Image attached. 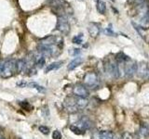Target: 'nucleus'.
<instances>
[{"label": "nucleus", "instance_id": "nucleus-8", "mask_svg": "<svg viewBox=\"0 0 149 139\" xmlns=\"http://www.w3.org/2000/svg\"><path fill=\"white\" fill-rule=\"evenodd\" d=\"M57 40H58V38L55 36V35H49V36L42 38L39 44L44 45V46H52V45H54V44L58 43Z\"/></svg>", "mask_w": 149, "mask_h": 139}, {"label": "nucleus", "instance_id": "nucleus-24", "mask_svg": "<svg viewBox=\"0 0 149 139\" xmlns=\"http://www.w3.org/2000/svg\"><path fill=\"white\" fill-rule=\"evenodd\" d=\"M38 130H39V132L42 133L43 134H49V128L45 126V125H40L38 127Z\"/></svg>", "mask_w": 149, "mask_h": 139}, {"label": "nucleus", "instance_id": "nucleus-21", "mask_svg": "<svg viewBox=\"0 0 149 139\" xmlns=\"http://www.w3.org/2000/svg\"><path fill=\"white\" fill-rule=\"evenodd\" d=\"M140 133L144 136H149V127L147 125H143L140 129Z\"/></svg>", "mask_w": 149, "mask_h": 139}, {"label": "nucleus", "instance_id": "nucleus-23", "mask_svg": "<svg viewBox=\"0 0 149 139\" xmlns=\"http://www.w3.org/2000/svg\"><path fill=\"white\" fill-rule=\"evenodd\" d=\"M45 58L44 57H40L38 59H37V62H36V64H37V66L38 67L39 69H41V68H43V66L45 65Z\"/></svg>", "mask_w": 149, "mask_h": 139}, {"label": "nucleus", "instance_id": "nucleus-19", "mask_svg": "<svg viewBox=\"0 0 149 139\" xmlns=\"http://www.w3.org/2000/svg\"><path fill=\"white\" fill-rule=\"evenodd\" d=\"M19 105L22 107V109H25V110H28V111H30L31 109H33V107L31 106L29 104V102H27V101H20Z\"/></svg>", "mask_w": 149, "mask_h": 139}, {"label": "nucleus", "instance_id": "nucleus-18", "mask_svg": "<svg viewBox=\"0 0 149 139\" xmlns=\"http://www.w3.org/2000/svg\"><path fill=\"white\" fill-rule=\"evenodd\" d=\"M70 131L73 132L74 134H77V136H81V134H84V131L81 130L79 127L77 126V125H70Z\"/></svg>", "mask_w": 149, "mask_h": 139}, {"label": "nucleus", "instance_id": "nucleus-22", "mask_svg": "<svg viewBox=\"0 0 149 139\" xmlns=\"http://www.w3.org/2000/svg\"><path fill=\"white\" fill-rule=\"evenodd\" d=\"M28 86L33 87V88H36L37 91H39V92H44V91H45L44 87L41 86V85H38L37 83H29V85H28Z\"/></svg>", "mask_w": 149, "mask_h": 139}, {"label": "nucleus", "instance_id": "nucleus-27", "mask_svg": "<svg viewBox=\"0 0 149 139\" xmlns=\"http://www.w3.org/2000/svg\"><path fill=\"white\" fill-rule=\"evenodd\" d=\"M121 139H134V136H133V134L129 133V132H125L123 134H122V138Z\"/></svg>", "mask_w": 149, "mask_h": 139}, {"label": "nucleus", "instance_id": "nucleus-36", "mask_svg": "<svg viewBox=\"0 0 149 139\" xmlns=\"http://www.w3.org/2000/svg\"><path fill=\"white\" fill-rule=\"evenodd\" d=\"M148 78H149V76H148Z\"/></svg>", "mask_w": 149, "mask_h": 139}, {"label": "nucleus", "instance_id": "nucleus-5", "mask_svg": "<svg viewBox=\"0 0 149 139\" xmlns=\"http://www.w3.org/2000/svg\"><path fill=\"white\" fill-rule=\"evenodd\" d=\"M124 73L128 77H132L137 73V64L135 62H131V60L125 62Z\"/></svg>", "mask_w": 149, "mask_h": 139}, {"label": "nucleus", "instance_id": "nucleus-28", "mask_svg": "<svg viewBox=\"0 0 149 139\" xmlns=\"http://www.w3.org/2000/svg\"><path fill=\"white\" fill-rule=\"evenodd\" d=\"M79 53H80V49H78V48H74V49H71V51H70V54L72 56H76Z\"/></svg>", "mask_w": 149, "mask_h": 139}, {"label": "nucleus", "instance_id": "nucleus-26", "mask_svg": "<svg viewBox=\"0 0 149 139\" xmlns=\"http://www.w3.org/2000/svg\"><path fill=\"white\" fill-rule=\"evenodd\" d=\"M62 136L60 131L55 130L52 132V139H62Z\"/></svg>", "mask_w": 149, "mask_h": 139}, {"label": "nucleus", "instance_id": "nucleus-16", "mask_svg": "<svg viewBox=\"0 0 149 139\" xmlns=\"http://www.w3.org/2000/svg\"><path fill=\"white\" fill-rule=\"evenodd\" d=\"M97 10L98 12L101 14H104L105 11H106V6H105V3L102 0H99L97 2Z\"/></svg>", "mask_w": 149, "mask_h": 139}, {"label": "nucleus", "instance_id": "nucleus-9", "mask_svg": "<svg viewBox=\"0 0 149 139\" xmlns=\"http://www.w3.org/2000/svg\"><path fill=\"white\" fill-rule=\"evenodd\" d=\"M78 124H79V125H77V126L79 127V128H80L81 130L85 131V130L89 129V128L91 127V122L89 121V118H87V117H83V118L80 119L79 122H78Z\"/></svg>", "mask_w": 149, "mask_h": 139}, {"label": "nucleus", "instance_id": "nucleus-7", "mask_svg": "<svg viewBox=\"0 0 149 139\" xmlns=\"http://www.w3.org/2000/svg\"><path fill=\"white\" fill-rule=\"evenodd\" d=\"M84 81H85V83L87 85H89V86H93V85H95L96 83H98V77H97V75L94 73H88L85 76Z\"/></svg>", "mask_w": 149, "mask_h": 139}, {"label": "nucleus", "instance_id": "nucleus-12", "mask_svg": "<svg viewBox=\"0 0 149 139\" xmlns=\"http://www.w3.org/2000/svg\"><path fill=\"white\" fill-rule=\"evenodd\" d=\"M82 62H83V58H80V57H77V58H76L74 59H73V60L69 63V65L67 67L68 71H73L74 69H76L77 67L81 65Z\"/></svg>", "mask_w": 149, "mask_h": 139}, {"label": "nucleus", "instance_id": "nucleus-25", "mask_svg": "<svg viewBox=\"0 0 149 139\" xmlns=\"http://www.w3.org/2000/svg\"><path fill=\"white\" fill-rule=\"evenodd\" d=\"M72 42L74 44H77V45H79V44L82 43V34H78L77 36H74L73 39H72Z\"/></svg>", "mask_w": 149, "mask_h": 139}, {"label": "nucleus", "instance_id": "nucleus-20", "mask_svg": "<svg viewBox=\"0 0 149 139\" xmlns=\"http://www.w3.org/2000/svg\"><path fill=\"white\" fill-rule=\"evenodd\" d=\"M142 25L144 27L149 26V11L146 12V14H144V18L142 19Z\"/></svg>", "mask_w": 149, "mask_h": 139}, {"label": "nucleus", "instance_id": "nucleus-3", "mask_svg": "<svg viewBox=\"0 0 149 139\" xmlns=\"http://www.w3.org/2000/svg\"><path fill=\"white\" fill-rule=\"evenodd\" d=\"M105 68V71L108 75H110L113 78H117L120 76V69L119 65L116 63L114 62H109L106 65L104 66Z\"/></svg>", "mask_w": 149, "mask_h": 139}, {"label": "nucleus", "instance_id": "nucleus-11", "mask_svg": "<svg viewBox=\"0 0 149 139\" xmlns=\"http://www.w3.org/2000/svg\"><path fill=\"white\" fill-rule=\"evenodd\" d=\"M89 104V101L87 98H83V97H76V106H77V110H80V109H85L86 107L88 106Z\"/></svg>", "mask_w": 149, "mask_h": 139}, {"label": "nucleus", "instance_id": "nucleus-1", "mask_svg": "<svg viewBox=\"0 0 149 139\" xmlns=\"http://www.w3.org/2000/svg\"><path fill=\"white\" fill-rule=\"evenodd\" d=\"M16 71V60L15 59H9L3 63L1 70V76L3 78H9L13 76Z\"/></svg>", "mask_w": 149, "mask_h": 139}, {"label": "nucleus", "instance_id": "nucleus-33", "mask_svg": "<svg viewBox=\"0 0 149 139\" xmlns=\"http://www.w3.org/2000/svg\"><path fill=\"white\" fill-rule=\"evenodd\" d=\"M50 1H54V0H50Z\"/></svg>", "mask_w": 149, "mask_h": 139}, {"label": "nucleus", "instance_id": "nucleus-13", "mask_svg": "<svg viewBox=\"0 0 149 139\" xmlns=\"http://www.w3.org/2000/svg\"><path fill=\"white\" fill-rule=\"evenodd\" d=\"M64 64V61H55V62H52L50 63L49 65L47 66V68L45 69V73H49V71H54V70H57L59 69L60 67Z\"/></svg>", "mask_w": 149, "mask_h": 139}, {"label": "nucleus", "instance_id": "nucleus-14", "mask_svg": "<svg viewBox=\"0 0 149 139\" xmlns=\"http://www.w3.org/2000/svg\"><path fill=\"white\" fill-rule=\"evenodd\" d=\"M27 69L26 67V63H25V60L24 59H18V60H16V71L17 73H22V71H23L24 70Z\"/></svg>", "mask_w": 149, "mask_h": 139}, {"label": "nucleus", "instance_id": "nucleus-34", "mask_svg": "<svg viewBox=\"0 0 149 139\" xmlns=\"http://www.w3.org/2000/svg\"><path fill=\"white\" fill-rule=\"evenodd\" d=\"M80 1H83V0H80Z\"/></svg>", "mask_w": 149, "mask_h": 139}, {"label": "nucleus", "instance_id": "nucleus-2", "mask_svg": "<svg viewBox=\"0 0 149 139\" xmlns=\"http://www.w3.org/2000/svg\"><path fill=\"white\" fill-rule=\"evenodd\" d=\"M56 28L58 31H60L62 34L67 35L70 32V25L69 22L67 21L64 16H61V17L58 18V21H57V25Z\"/></svg>", "mask_w": 149, "mask_h": 139}, {"label": "nucleus", "instance_id": "nucleus-6", "mask_svg": "<svg viewBox=\"0 0 149 139\" xmlns=\"http://www.w3.org/2000/svg\"><path fill=\"white\" fill-rule=\"evenodd\" d=\"M137 74L142 78L149 76V66L146 62H140L137 65Z\"/></svg>", "mask_w": 149, "mask_h": 139}, {"label": "nucleus", "instance_id": "nucleus-4", "mask_svg": "<svg viewBox=\"0 0 149 139\" xmlns=\"http://www.w3.org/2000/svg\"><path fill=\"white\" fill-rule=\"evenodd\" d=\"M73 93L76 97H83V98H87L89 95V90L82 85H77L76 86H74V89H73Z\"/></svg>", "mask_w": 149, "mask_h": 139}, {"label": "nucleus", "instance_id": "nucleus-17", "mask_svg": "<svg viewBox=\"0 0 149 139\" xmlns=\"http://www.w3.org/2000/svg\"><path fill=\"white\" fill-rule=\"evenodd\" d=\"M100 139H114V134L110 131H103L100 133Z\"/></svg>", "mask_w": 149, "mask_h": 139}, {"label": "nucleus", "instance_id": "nucleus-10", "mask_svg": "<svg viewBox=\"0 0 149 139\" xmlns=\"http://www.w3.org/2000/svg\"><path fill=\"white\" fill-rule=\"evenodd\" d=\"M88 31L91 37H97L100 34V28L96 23H89L88 26Z\"/></svg>", "mask_w": 149, "mask_h": 139}, {"label": "nucleus", "instance_id": "nucleus-29", "mask_svg": "<svg viewBox=\"0 0 149 139\" xmlns=\"http://www.w3.org/2000/svg\"><path fill=\"white\" fill-rule=\"evenodd\" d=\"M144 1V0H135V2H136V3H139V4L143 3Z\"/></svg>", "mask_w": 149, "mask_h": 139}, {"label": "nucleus", "instance_id": "nucleus-32", "mask_svg": "<svg viewBox=\"0 0 149 139\" xmlns=\"http://www.w3.org/2000/svg\"><path fill=\"white\" fill-rule=\"evenodd\" d=\"M95 1H96V2H98V1H99V0H95Z\"/></svg>", "mask_w": 149, "mask_h": 139}, {"label": "nucleus", "instance_id": "nucleus-30", "mask_svg": "<svg viewBox=\"0 0 149 139\" xmlns=\"http://www.w3.org/2000/svg\"><path fill=\"white\" fill-rule=\"evenodd\" d=\"M2 66H3V64H2V63H0V75H1V70H2Z\"/></svg>", "mask_w": 149, "mask_h": 139}, {"label": "nucleus", "instance_id": "nucleus-31", "mask_svg": "<svg viewBox=\"0 0 149 139\" xmlns=\"http://www.w3.org/2000/svg\"><path fill=\"white\" fill-rule=\"evenodd\" d=\"M111 1H112V2H115V0H111Z\"/></svg>", "mask_w": 149, "mask_h": 139}, {"label": "nucleus", "instance_id": "nucleus-35", "mask_svg": "<svg viewBox=\"0 0 149 139\" xmlns=\"http://www.w3.org/2000/svg\"><path fill=\"white\" fill-rule=\"evenodd\" d=\"M2 139H6V138H2Z\"/></svg>", "mask_w": 149, "mask_h": 139}, {"label": "nucleus", "instance_id": "nucleus-15", "mask_svg": "<svg viewBox=\"0 0 149 139\" xmlns=\"http://www.w3.org/2000/svg\"><path fill=\"white\" fill-rule=\"evenodd\" d=\"M116 61L119 62V63H122V62L125 63V62H128V61L131 60V58H129L126 54H124L123 52H120V53L117 54L116 56Z\"/></svg>", "mask_w": 149, "mask_h": 139}]
</instances>
